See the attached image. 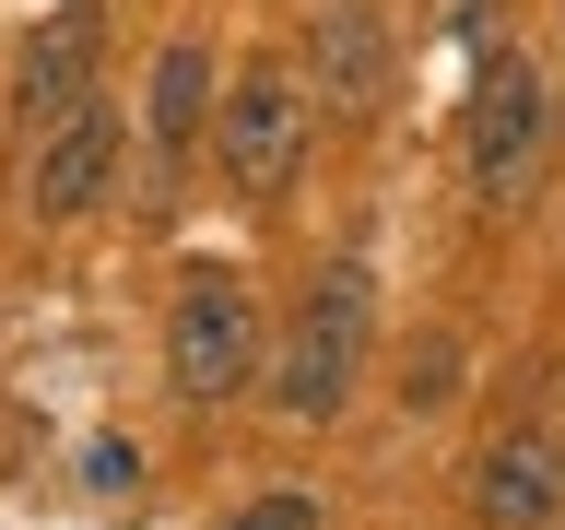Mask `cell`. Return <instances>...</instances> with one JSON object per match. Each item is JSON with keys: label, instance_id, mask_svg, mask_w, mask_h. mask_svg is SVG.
I'll return each instance as SVG.
<instances>
[{"label": "cell", "instance_id": "2", "mask_svg": "<svg viewBox=\"0 0 565 530\" xmlns=\"http://www.w3.org/2000/svg\"><path fill=\"white\" fill-rule=\"evenodd\" d=\"M247 365H259V307H247L236 272H189L166 307V378L189 389V401H224V389H247Z\"/></svg>", "mask_w": 565, "mask_h": 530}, {"label": "cell", "instance_id": "11", "mask_svg": "<svg viewBox=\"0 0 565 530\" xmlns=\"http://www.w3.org/2000/svg\"><path fill=\"white\" fill-rule=\"evenodd\" d=\"M224 530H318V507H307V495H247Z\"/></svg>", "mask_w": 565, "mask_h": 530}, {"label": "cell", "instance_id": "7", "mask_svg": "<svg viewBox=\"0 0 565 530\" xmlns=\"http://www.w3.org/2000/svg\"><path fill=\"white\" fill-rule=\"evenodd\" d=\"M318 95L342 106V118H365V106L388 95V24L365 0H330V12H318Z\"/></svg>", "mask_w": 565, "mask_h": 530}, {"label": "cell", "instance_id": "8", "mask_svg": "<svg viewBox=\"0 0 565 530\" xmlns=\"http://www.w3.org/2000/svg\"><path fill=\"white\" fill-rule=\"evenodd\" d=\"M554 495H565L554 448H542V436H507V448H483V471H471V519L483 530H542Z\"/></svg>", "mask_w": 565, "mask_h": 530}, {"label": "cell", "instance_id": "10", "mask_svg": "<svg viewBox=\"0 0 565 530\" xmlns=\"http://www.w3.org/2000/svg\"><path fill=\"white\" fill-rule=\"evenodd\" d=\"M83 484H95V495H130L141 484V448H130V436H95V448H83Z\"/></svg>", "mask_w": 565, "mask_h": 530}, {"label": "cell", "instance_id": "4", "mask_svg": "<svg viewBox=\"0 0 565 530\" xmlns=\"http://www.w3.org/2000/svg\"><path fill=\"white\" fill-rule=\"evenodd\" d=\"M542 118H554V95H542V71H483V95H471V177L483 189H519L530 153H542Z\"/></svg>", "mask_w": 565, "mask_h": 530}, {"label": "cell", "instance_id": "5", "mask_svg": "<svg viewBox=\"0 0 565 530\" xmlns=\"http://www.w3.org/2000/svg\"><path fill=\"white\" fill-rule=\"evenodd\" d=\"M106 177H118V118H95V106H71V118H47V153H35V212L47 224H71V212L106 201Z\"/></svg>", "mask_w": 565, "mask_h": 530}, {"label": "cell", "instance_id": "6", "mask_svg": "<svg viewBox=\"0 0 565 530\" xmlns=\"http://www.w3.org/2000/svg\"><path fill=\"white\" fill-rule=\"evenodd\" d=\"M95 0H60L47 24L24 35V71H12V95H24V118H71L83 106V83H95Z\"/></svg>", "mask_w": 565, "mask_h": 530}, {"label": "cell", "instance_id": "3", "mask_svg": "<svg viewBox=\"0 0 565 530\" xmlns=\"http://www.w3.org/2000/svg\"><path fill=\"white\" fill-rule=\"evenodd\" d=\"M224 177L236 189H282V177L307 166V83L282 60H259V71H236V95H224Z\"/></svg>", "mask_w": 565, "mask_h": 530}, {"label": "cell", "instance_id": "1", "mask_svg": "<svg viewBox=\"0 0 565 530\" xmlns=\"http://www.w3.org/2000/svg\"><path fill=\"white\" fill-rule=\"evenodd\" d=\"M365 318H377V272H365V259H330V272H318V307L295 318L282 378H271V401L295 424H330L353 401V378H365Z\"/></svg>", "mask_w": 565, "mask_h": 530}, {"label": "cell", "instance_id": "9", "mask_svg": "<svg viewBox=\"0 0 565 530\" xmlns=\"http://www.w3.org/2000/svg\"><path fill=\"white\" fill-rule=\"evenodd\" d=\"M201 118H212V47H201V35H177L166 60H153V141H166V153H189V141H201Z\"/></svg>", "mask_w": 565, "mask_h": 530}]
</instances>
